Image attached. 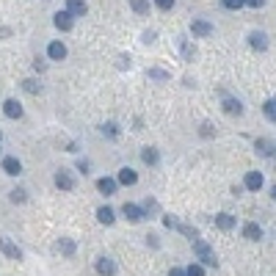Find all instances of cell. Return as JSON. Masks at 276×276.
<instances>
[{
	"mask_svg": "<svg viewBox=\"0 0 276 276\" xmlns=\"http://www.w3.org/2000/svg\"><path fill=\"white\" fill-rule=\"evenodd\" d=\"M193 254L202 260V265H218V257H215V251L207 246L202 238H193Z\"/></svg>",
	"mask_w": 276,
	"mask_h": 276,
	"instance_id": "obj_1",
	"label": "cell"
},
{
	"mask_svg": "<svg viewBox=\"0 0 276 276\" xmlns=\"http://www.w3.org/2000/svg\"><path fill=\"white\" fill-rule=\"evenodd\" d=\"M3 113H6L8 119H20L22 116V105L17 103V100H6V103H3Z\"/></svg>",
	"mask_w": 276,
	"mask_h": 276,
	"instance_id": "obj_13",
	"label": "cell"
},
{
	"mask_svg": "<svg viewBox=\"0 0 276 276\" xmlns=\"http://www.w3.org/2000/svg\"><path fill=\"white\" fill-rule=\"evenodd\" d=\"M116 182H119V185H136V182H138V174L133 172L130 166H124V169H119Z\"/></svg>",
	"mask_w": 276,
	"mask_h": 276,
	"instance_id": "obj_8",
	"label": "cell"
},
{
	"mask_svg": "<svg viewBox=\"0 0 276 276\" xmlns=\"http://www.w3.org/2000/svg\"><path fill=\"white\" fill-rule=\"evenodd\" d=\"M155 6H158V8H163V11H169V8L174 6V0H155Z\"/></svg>",
	"mask_w": 276,
	"mask_h": 276,
	"instance_id": "obj_32",
	"label": "cell"
},
{
	"mask_svg": "<svg viewBox=\"0 0 276 276\" xmlns=\"http://www.w3.org/2000/svg\"><path fill=\"white\" fill-rule=\"evenodd\" d=\"M22 89H25V91H31V94H36V91H39L41 86H39L36 80H22Z\"/></svg>",
	"mask_w": 276,
	"mask_h": 276,
	"instance_id": "obj_28",
	"label": "cell"
},
{
	"mask_svg": "<svg viewBox=\"0 0 276 276\" xmlns=\"http://www.w3.org/2000/svg\"><path fill=\"white\" fill-rule=\"evenodd\" d=\"M0 251H3V254H6L8 260H17V262L22 260V251L17 248V243H11V241H8L6 235H0Z\"/></svg>",
	"mask_w": 276,
	"mask_h": 276,
	"instance_id": "obj_2",
	"label": "cell"
},
{
	"mask_svg": "<svg viewBox=\"0 0 276 276\" xmlns=\"http://www.w3.org/2000/svg\"><path fill=\"white\" fill-rule=\"evenodd\" d=\"M169 276H185V271H182V268H172V271H169Z\"/></svg>",
	"mask_w": 276,
	"mask_h": 276,
	"instance_id": "obj_34",
	"label": "cell"
},
{
	"mask_svg": "<svg viewBox=\"0 0 276 276\" xmlns=\"http://www.w3.org/2000/svg\"><path fill=\"white\" fill-rule=\"evenodd\" d=\"M97 274L100 276H116V262L110 257H100L97 260Z\"/></svg>",
	"mask_w": 276,
	"mask_h": 276,
	"instance_id": "obj_5",
	"label": "cell"
},
{
	"mask_svg": "<svg viewBox=\"0 0 276 276\" xmlns=\"http://www.w3.org/2000/svg\"><path fill=\"white\" fill-rule=\"evenodd\" d=\"M248 44L254 50H265L268 47V36L262 34V31H251V34H248Z\"/></svg>",
	"mask_w": 276,
	"mask_h": 276,
	"instance_id": "obj_12",
	"label": "cell"
},
{
	"mask_svg": "<svg viewBox=\"0 0 276 276\" xmlns=\"http://www.w3.org/2000/svg\"><path fill=\"white\" fill-rule=\"evenodd\" d=\"M53 22H55V28H58V31H72V25H75V17H72L69 11H55Z\"/></svg>",
	"mask_w": 276,
	"mask_h": 276,
	"instance_id": "obj_4",
	"label": "cell"
},
{
	"mask_svg": "<svg viewBox=\"0 0 276 276\" xmlns=\"http://www.w3.org/2000/svg\"><path fill=\"white\" fill-rule=\"evenodd\" d=\"M0 138H3V133H0Z\"/></svg>",
	"mask_w": 276,
	"mask_h": 276,
	"instance_id": "obj_37",
	"label": "cell"
},
{
	"mask_svg": "<svg viewBox=\"0 0 276 276\" xmlns=\"http://www.w3.org/2000/svg\"><path fill=\"white\" fill-rule=\"evenodd\" d=\"M130 8L136 14H149V0H130Z\"/></svg>",
	"mask_w": 276,
	"mask_h": 276,
	"instance_id": "obj_22",
	"label": "cell"
},
{
	"mask_svg": "<svg viewBox=\"0 0 276 276\" xmlns=\"http://www.w3.org/2000/svg\"><path fill=\"white\" fill-rule=\"evenodd\" d=\"M185 276H205V268H202L199 262H193V265L185 268Z\"/></svg>",
	"mask_w": 276,
	"mask_h": 276,
	"instance_id": "obj_25",
	"label": "cell"
},
{
	"mask_svg": "<svg viewBox=\"0 0 276 276\" xmlns=\"http://www.w3.org/2000/svg\"><path fill=\"white\" fill-rule=\"evenodd\" d=\"M155 210H158V202H155V199H146V205H144V213L149 215V213H155Z\"/></svg>",
	"mask_w": 276,
	"mask_h": 276,
	"instance_id": "obj_31",
	"label": "cell"
},
{
	"mask_svg": "<svg viewBox=\"0 0 276 276\" xmlns=\"http://www.w3.org/2000/svg\"><path fill=\"white\" fill-rule=\"evenodd\" d=\"M262 113H265L271 122H276V100H265V105H262Z\"/></svg>",
	"mask_w": 276,
	"mask_h": 276,
	"instance_id": "obj_23",
	"label": "cell"
},
{
	"mask_svg": "<svg viewBox=\"0 0 276 276\" xmlns=\"http://www.w3.org/2000/svg\"><path fill=\"white\" fill-rule=\"evenodd\" d=\"M265 0H243V6H251V8H260Z\"/></svg>",
	"mask_w": 276,
	"mask_h": 276,
	"instance_id": "obj_33",
	"label": "cell"
},
{
	"mask_svg": "<svg viewBox=\"0 0 276 276\" xmlns=\"http://www.w3.org/2000/svg\"><path fill=\"white\" fill-rule=\"evenodd\" d=\"M243 238H246V241H260V238H262V227H260V224H246V227H243Z\"/></svg>",
	"mask_w": 276,
	"mask_h": 276,
	"instance_id": "obj_17",
	"label": "cell"
},
{
	"mask_svg": "<svg viewBox=\"0 0 276 276\" xmlns=\"http://www.w3.org/2000/svg\"><path fill=\"white\" fill-rule=\"evenodd\" d=\"M215 227L224 229V232H229V229L235 227V215H229V213H218V215H215Z\"/></svg>",
	"mask_w": 276,
	"mask_h": 276,
	"instance_id": "obj_16",
	"label": "cell"
},
{
	"mask_svg": "<svg viewBox=\"0 0 276 276\" xmlns=\"http://www.w3.org/2000/svg\"><path fill=\"white\" fill-rule=\"evenodd\" d=\"M47 55L53 58V61H64V58H67V44H61V41H50Z\"/></svg>",
	"mask_w": 276,
	"mask_h": 276,
	"instance_id": "obj_11",
	"label": "cell"
},
{
	"mask_svg": "<svg viewBox=\"0 0 276 276\" xmlns=\"http://www.w3.org/2000/svg\"><path fill=\"white\" fill-rule=\"evenodd\" d=\"M116 188H119L116 179H110V177H100V179H97V191L105 193V196H113V193H116Z\"/></svg>",
	"mask_w": 276,
	"mask_h": 276,
	"instance_id": "obj_7",
	"label": "cell"
},
{
	"mask_svg": "<svg viewBox=\"0 0 276 276\" xmlns=\"http://www.w3.org/2000/svg\"><path fill=\"white\" fill-rule=\"evenodd\" d=\"M191 31H193V36H202V39H205V36H213L215 28L210 25L207 20H193L191 22Z\"/></svg>",
	"mask_w": 276,
	"mask_h": 276,
	"instance_id": "obj_6",
	"label": "cell"
},
{
	"mask_svg": "<svg viewBox=\"0 0 276 276\" xmlns=\"http://www.w3.org/2000/svg\"><path fill=\"white\" fill-rule=\"evenodd\" d=\"M262 182H265V179H262V174H260V172H248V174H246V179H243L246 191H260Z\"/></svg>",
	"mask_w": 276,
	"mask_h": 276,
	"instance_id": "obj_10",
	"label": "cell"
},
{
	"mask_svg": "<svg viewBox=\"0 0 276 276\" xmlns=\"http://www.w3.org/2000/svg\"><path fill=\"white\" fill-rule=\"evenodd\" d=\"M8 199H11L14 205H17V202H20V205H22V202H25L28 196H25V191H22V188H14V191H11V196H8Z\"/></svg>",
	"mask_w": 276,
	"mask_h": 276,
	"instance_id": "obj_26",
	"label": "cell"
},
{
	"mask_svg": "<svg viewBox=\"0 0 276 276\" xmlns=\"http://www.w3.org/2000/svg\"><path fill=\"white\" fill-rule=\"evenodd\" d=\"M67 11L72 17H83V14L89 11V6H86V0H67Z\"/></svg>",
	"mask_w": 276,
	"mask_h": 276,
	"instance_id": "obj_14",
	"label": "cell"
},
{
	"mask_svg": "<svg viewBox=\"0 0 276 276\" xmlns=\"http://www.w3.org/2000/svg\"><path fill=\"white\" fill-rule=\"evenodd\" d=\"M97 221H100V224H105V227H110V224L116 221V215H113V210H110V207H100V210H97Z\"/></svg>",
	"mask_w": 276,
	"mask_h": 276,
	"instance_id": "obj_18",
	"label": "cell"
},
{
	"mask_svg": "<svg viewBox=\"0 0 276 276\" xmlns=\"http://www.w3.org/2000/svg\"><path fill=\"white\" fill-rule=\"evenodd\" d=\"M149 77L152 80H169V75H166L163 69H149Z\"/></svg>",
	"mask_w": 276,
	"mask_h": 276,
	"instance_id": "obj_30",
	"label": "cell"
},
{
	"mask_svg": "<svg viewBox=\"0 0 276 276\" xmlns=\"http://www.w3.org/2000/svg\"><path fill=\"white\" fill-rule=\"evenodd\" d=\"M58 251H61L64 257H72V254H75V241H69V238H61V241H58Z\"/></svg>",
	"mask_w": 276,
	"mask_h": 276,
	"instance_id": "obj_21",
	"label": "cell"
},
{
	"mask_svg": "<svg viewBox=\"0 0 276 276\" xmlns=\"http://www.w3.org/2000/svg\"><path fill=\"white\" fill-rule=\"evenodd\" d=\"M55 188H61V191H72L75 188V177L69 172H58L55 174Z\"/></svg>",
	"mask_w": 276,
	"mask_h": 276,
	"instance_id": "obj_9",
	"label": "cell"
},
{
	"mask_svg": "<svg viewBox=\"0 0 276 276\" xmlns=\"http://www.w3.org/2000/svg\"><path fill=\"white\" fill-rule=\"evenodd\" d=\"M141 160H144L146 166H155V163H158V149H155V146H144V152H141Z\"/></svg>",
	"mask_w": 276,
	"mask_h": 276,
	"instance_id": "obj_19",
	"label": "cell"
},
{
	"mask_svg": "<svg viewBox=\"0 0 276 276\" xmlns=\"http://www.w3.org/2000/svg\"><path fill=\"white\" fill-rule=\"evenodd\" d=\"M224 110H227V113H238V116H241V113H243V103L229 97V100H224Z\"/></svg>",
	"mask_w": 276,
	"mask_h": 276,
	"instance_id": "obj_20",
	"label": "cell"
},
{
	"mask_svg": "<svg viewBox=\"0 0 276 276\" xmlns=\"http://www.w3.org/2000/svg\"><path fill=\"white\" fill-rule=\"evenodd\" d=\"M122 215L127 221H130V224H138V221H144V210H141V207L138 205H130V202H124V207H122Z\"/></svg>",
	"mask_w": 276,
	"mask_h": 276,
	"instance_id": "obj_3",
	"label": "cell"
},
{
	"mask_svg": "<svg viewBox=\"0 0 276 276\" xmlns=\"http://www.w3.org/2000/svg\"><path fill=\"white\" fill-rule=\"evenodd\" d=\"M6 36H11V31H8V28H0V39H6Z\"/></svg>",
	"mask_w": 276,
	"mask_h": 276,
	"instance_id": "obj_35",
	"label": "cell"
},
{
	"mask_svg": "<svg viewBox=\"0 0 276 276\" xmlns=\"http://www.w3.org/2000/svg\"><path fill=\"white\" fill-rule=\"evenodd\" d=\"M271 196H274V202H276V185H274V188H271Z\"/></svg>",
	"mask_w": 276,
	"mask_h": 276,
	"instance_id": "obj_36",
	"label": "cell"
},
{
	"mask_svg": "<svg viewBox=\"0 0 276 276\" xmlns=\"http://www.w3.org/2000/svg\"><path fill=\"white\" fill-rule=\"evenodd\" d=\"M100 133H103V136H108V138H116L119 136V124L116 122H108V124H103V127H100Z\"/></svg>",
	"mask_w": 276,
	"mask_h": 276,
	"instance_id": "obj_24",
	"label": "cell"
},
{
	"mask_svg": "<svg viewBox=\"0 0 276 276\" xmlns=\"http://www.w3.org/2000/svg\"><path fill=\"white\" fill-rule=\"evenodd\" d=\"M224 3V8H229V11H238V8L243 6V0H221Z\"/></svg>",
	"mask_w": 276,
	"mask_h": 276,
	"instance_id": "obj_29",
	"label": "cell"
},
{
	"mask_svg": "<svg viewBox=\"0 0 276 276\" xmlns=\"http://www.w3.org/2000/svg\"><path fill=\"white\" fill-rule=\"evenodd\" d=\"M3 172H6L8 177H17V174L22 172V163L17 158H3Z\"/></svg>",
	"mask_w": 276,
	"mask_h": 276,
	"instance_id": "obj_15",
	"label": "cell"
},
{
	"mask_svg": "<svg viewBox=\"0 0 276 276\" xmlns=\"http://www.w3.org/2000/svg\"><path fill=\"white\" fill-rule=\"evenodd\" d=\"M174 227H177L182 235H188L191 241H193V238H199V232H196V229H193V227H185V224H174Z\"/></svg>",
	"mask_w": 276,
	"mask_h": 276,
	"instance_id": "obj_27",
	"label": "cell"
}]
</instances>
